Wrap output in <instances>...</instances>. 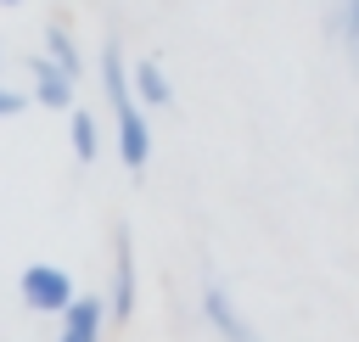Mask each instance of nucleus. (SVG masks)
<instances>
[{"label": "nucleus", "instance_id": "nucleus-1", "mask_svg": "<svg viewBox=\"0 0 359 342\" xmlns=\"http://www.w3.org/2000/svg\"><path fill=\"white\" fill-rule=\"evenodd\" d=\"M17 292H22V303H28L34 314H62V308L79 297V286H73V275H67L62 264H28V269L17 275Z\"/></svg>", "mask_w": 359, "mask_h": 342}, {"label": "nucleus", "instance_id": "nucleus-2", "mask_svg": "<svg viewBox=\"0 0 359 342\" xmlns=\"http://www.w3.org/2000/svg\"><path fill=\"white\" fill-rule=\"evenodd\" d=\"M112 146H118V163L129 168V174H140L146 168V157H151V118H146V107L135 101V107H123L118 118H112Z\"/></svg>", "mask_w": 359, "mask_h": 342}, {"label": "nucleus", "instance_id": "nucleus-3", "mask_svg": "<svg viewBox=\"0 0 359 342\" xmlns=\"http://www.w3.org/2000/svg\"><path fill=\"white\" fill-rule=\"evenodd\" d=\"M107 314L123 325L135 314V247H129V224H118L112 235V286H107Z\"/></svg>", "mask_w": 359, "mask_h": 342}, {"label": "nucleus", "instance_id": "nucleus-4", "mask_svg": "<svg viewBox=\"0 0 359 342\" xmlns=\"http://www.w3.org/2000/svg\"><path fill=\"white\" fill-rule=\"evenodd\" d=\"M62 331H56V342H101V331H107V297H90V292H79L62 314Z\"/></svg>", "mask_w": 359, "mask_h": 342}, {"label": "nucleus", "instance_id": "nucleus-5", "mask_svg": "<svg viewBox=\"0 0 359 342\" xmlns=\"http://www.w3.org/2000/svg\"><path fill=\"white\" fill-rule=\"evenodd\" d=\"M28 73H34V101H39V107H50V112H73V84H79V78H73L67 67H56V62L39 50V56L28 62Z\"/></svg>", "mask_w": 359, "mask_h": 342}, {"label": "nucleus", "instance_id": "nucleus-6", "mask_svg": "<svg viewBox=\"0 0 359 342\" xmlns=\"http://www.w3.org/2000/svg\"><path fill=\"white\" fill-rule=\"evenodd\" d=\"M202 314H208V325H213L224 342H264V336L241 320V308L230 303V292H219V286H208V292H202Z\"/></svg>", "mask_w": 359, "mask_h": 342}, {"label": "nucleus", "instance_id": "nucleus-7", "mask_svg": "<svg viewBox=\"0 0 359 342\" xmlns=\"http://www.w3.org/2000/svg\"><path fill=\"white\" fill-rule=\"evenodd\" d=\"M129 84H135V101H140L146 112H157V107L174 101V84H168V73H163L157 56H140V62L129 67Z\"/></svg>", "mask_w": 359, "mask_h": 342}, {"label": "nucleus", "instance_id": "nucleus-8", "mask_svg": "<svg viewBox=\"0 0 359 342\" xmlns=\"http://www.w3.org/2000/svg\"><path fill=\"white\" fill-rule=\"evenodd\" d=\"M325 22H331V39L359 67V0H325Z\"/></svg>", "mask_w": 359, "mask_h": 342}, {"label": "nucleus", "instance_id": "nucleus-9", "mask_svg": "<svg viewBox=\"0 0 359 342\" xmlns=\"http://www.w3.org/2000/svg\"><path fill=\"white\" fill-rule=\"evenodd\" d=\"M67 140H73V157H79V163H95V157H101V129H95V112L73 107V112H67Z\"/></svg>", "mask_w": 359, "mask_h": 342}, {"label": "nucleus", "instance_id": "nucleus-10", "mask_svg": "<svg viewBox=\"0 0 359 342\" xmlns=\"http://www.w3.org/2000/svg\"><path fill=\"white\" fill-rule=\"evenodd\" d=\"M45 56H50L56 67H67L73 78L84 73V56H79V45H73V34H67L62 22H50V28H45Z\"/></svg>", "mask_w": 359, "mask_h": 342}, {"label": "nucleus", "instance_id": "nucleus-11", "mask_svg": "<svg viewBox=\"0 0 359 342\" xmlns=\"http://www.w3.org/2000/svg\"><path fill=\"white\" fill-rule=\"evenodd\" d=\"M22 112V90H6L0 84V118H17Z\"/></svg>", "mask_w": 359, "mask_h": 342}, {"label": "nucleus", "instance_id": "nucleus-12", "mask_svg": "<svg viewBox=\"0 0 359 342\" xmlns=\"http://www.w3.org/2000/svg\"><path fill=\"white\" fill-rule=\"evenodd\" d=\"M0 6H22V0H0Z\"/></svg>", "mask_w": 359, "mask_h": 342}]
</instances>
